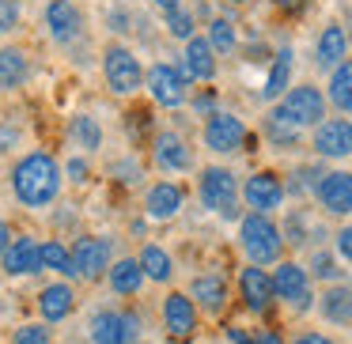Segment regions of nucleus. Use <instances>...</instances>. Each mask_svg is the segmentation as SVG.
Instances as JSON below:
<instances>
[{
    "instance_id": "f257e3e1",
    "label": "nucleus",
    "mask_w": 352,
    "mask_h": 344,
    "mask_svg": "<svg viewBox=\"0 0 352 344\" xmlns=\"http://www.w3.org/2000/svg\"><path fill=\"white\" fill-rule=\"evenodd\" d=\"M65 190L61 159L50 152H27L12 167V193L23 208H50Z\"/></svg>"
},
{
    "instance_id": "f03ea898",
    "label": "nucleus",
    "mask_w": 352,
    "mask_h": 344,
    "mask_svg": "<svg viewBox=\"0 0 352 344\" xmlns=\"http://www.w3.org/2000/svg\"><path fill=\"white\" fill-rule=\"evenodd\" d=\"M239 246L246 253V265H276L284 261V238H280V227L273 223V216H258V212H246L239 220Z\"/></svg>"
},
{
    "instance_id": "7ed1b4c3",
    "label": "nucleus",
    "mask_w": 352,
    "mask_h": 344,
    "mask_svg": "<svg viewBox=\"0 0 352 344\" xmlns=\"http://www.w3.org/2000/svg\"><path fill=\"white\" fill-rule=\"evenodd\" d=\"M102 80H107V87L114 95H137L140 87H144V65H140V57L133 54L129 46H122V42H110L107 49H102Z\"/></svg>"
},
{
    "instance_id": "20e7f679",
    "label": "nucleus",
    "mask_w": 352,
    "mask_h": 344,
    "mask_svg": "<svg viewBox=\"0 0 352 344\" xmlns=\"http://www.w3.org/2000/svg\"><path fill=\"white\" fill-rule=\"evenodd\" d=\"M197 197L208 212L235 220L239 216V178L228 167H205L197 174Z\"/></svg>"
},
{
    "instance_id": "39448f33",
    "label": "nucleus",
    "mask_w": 352,
    "mask_h": 344,
    "mask_svg": "<svg viewBox=\"0 0 352 344\" xmlns=\"http://www.w3.org/2000/svg\"><path fill=\"white\" fill-rule=\"evenodd\" d=\"M72 276L76 280H102L107 276V268L114 265V242H110L107 235H84L76 238V246H72Z\"/></svg>"
},
{
    "instance_id": "423d86ee",
    "label": "nucleus",
    "mask_w": 352,
    "mask_h": 344,
    "mask_svg": "<svg viewBox=\"0 0 352 344\" xmlns=\"http://www.w3.org/2000/svg\"><path fill=\"white\" fill-rule=\"evenodd\" d=\"M144 87H148V95H152V102L163 110H178V106L190 102V80L182 76L178 65L155 61L152 69L144 72Z\"/></svg>"
},
{
    "instance_id": "0eeeda50",
    "label": "nucleus",
    "mask_w": 352,
    "mask_h": 344,
    "mask_svg": "<svg viewBox=\"0 0 352 344\" xmlns=\"http://www.w3.org/2000/svg\"><path fill=\"white\" fill-rule=\"evenodd\" d=\"M273 299L288 303L292 310H311L314 303V288H311V273L299 261H276L273 268Z\"/></svg>"
},
{
    "instance_id": "6e6552de",
    "label": "nucleus",
    "mask_w": 352,
    "mask_h": 344,
    "mask_svg": "<svg viewBox=\"0 0 352 344\" xmlns=\"http://www.w3.org/2000/svg\"><path fill=\"white\" fill-rule=\"evenodd\" d=\"M201 140H205V148L216 155H235V152H243V144H246V122L239 114H231V110H216V114H208L205 125H201Z\"/></svg>"
},
{
    "instance_id": "1a4fd4ad",
    "label": "nucleus",
    "mask_w": 352,
    "mask_h": 344,
    "mask_svg": "<svg viewBox=\"0 0 352 344\" xmlns=\"http://www.w3.org/2000/svg\"><path fill=\"white\" fill-rule=\"evenodd\" d=\"M276 106H280L299 129H314V125L326 122V95H322L314 84H292Z\"/></svg>"
},
{
    "instance_id": "9d476101",
    "label": "nucleus",
    "mask_w": 352,
    "mask_h": 344,
    "mask_svg": "<svg viewBox=\"0 0 352 344\" xmlns=\"http://www.w3.org/2000/svg\"><path fill=\"white\" fill-rule=\"evenodd\" d=\"M284 197H288V185H284L280 174H273V170H258V174H250L243 182V200L250 212L258 216H273L276 208L284 205Z\"/></svg>"
},
{
    "instance_id": "9b49d317",
    "label": "nucleus",
    "mask_w": 352,
    "mask_h": 344,
    "mask_svg": "<svg viewBox=\"0 0 352 344\" xmlns=\"http://www.w3.org/2000/svg\"><path fill=\"white\" fill-rule=\"evenodd\" d=\"M152 163L163 174H186L193 170V148L178 129H160L152 137Z\"/></svg>"
},
{
    "instance_id": "f8f14e48",
    "label": "nucleus",
    "mask_w": 352,
    "mask_h": 344,
    "mask_svg": "<svg viewBox=\"0 0 352 344\" xmlns=\"http://www.w3.org/2000/svg\"><path fill=\"white\" fill-rule=\"evenodd\" d=\"M140 318L133 310H99L91 318V344H133Z\"/></svg>"
},
{
    "instance_id": "ddd939ff",
    "label": "nucleus",
    "mask_w": 352,
    "mask_h": 344,
    "mask_svg": "<svg viewBox=\"0 0 352 344\" xmlns=\"http://www.w3.org/2000/svg\"><path fill=\"white\" fill-rule=\"evenodd\" d=\"M160 318H163V329H167L170 341H190L197 333V306H193V299L186 291H167L163 295Z\"/></svg>"
},
{
    "instance_id": "4468645a",
    "label": "nucleus",
    "mask_w": 352,
    "mask_h": 344,
    "mask_svg": "<svg viewBox=\"0 0 352 344\" xmlns=\"http://www.w3.org/2000/svg\"><path fill=\"white\" fill-rule=\"evenodd\" d=\"M314 200L326 216H352V170H326L314 182Z\"/></svg>"
},
{
    "instance_id": "2eb2a0df",
    "label": "nucleus",
    "mask_w": 352,
    "mask_h": 344,
    "mask_svg": "<svg viewBox=\"0 0 352 344\" xmlns=\"http://www.w3.org/2000/svg\"><path fill=\"white\" fill-rule=\"evenodd\" d=\"M46 31L57 46H72L84 34V12L76 0H50L46 4Z\"/></svg>"
},
{
    "instance_id": "dca6fc26",
    "label": "nucleus",
    "mask_w": 352,
    "mask_h": 344,
    "mask_svg": "<svg viewBox=\"0 0 352 344\" xmlns=\"http://www.w3.org/2000/svg\"><path fill=\"white\" fill-rule=\"evenodd\" d=\"M311 144L322 159H349L352 155V122L349 117H326L322 125H314Z\"/></svg>"
},
{
    "instance_id": "f3484780",
    "label": "nucleus",
    "mask_w": 352,
    "mask_h": 344,
    "mask_svg": "<svg viewBox=\"0 0 352 344\" xmlns=\"http://www.w3.org/2000/svg\"><path fill=\"white\" fill-rule=\"evenodd\" d=\"M182 205H186V190L178 182H152L144 190V216L148 220H155V223H167V220H175L178 212H182Z\"/></svg>"
},
{
    "instance_id": "a211bd4d",
    "label": "nucleus",
    "mask_w": 352,
    "mask_h": 344,
    "mask_svg": "<svg viewBox=\"0 0 352 344\" xmlns=\"http://www.w3.org/2000/svg\"><path fill=\"white\" fill-rule=\"evenodd\" d=\"M239 295H243V306L250 314H265L273 306V276L258 265L239 268Z\"/></svg>"
},
{
    "instance_id": "6ab92c4d",
    "label": "nucleus",
    "mask_w": 352,
    "mask_h": 344,
    "mask_svg": "<svg viewBox=\"0 0 352 344\" xmlns=\"http://www.w3.org/2000/svg\"><path fill=\"white\" fill-rule=\"evenodd\" d=\"M186 295H190L193 306L205 310L208 318H220L223 306H228V280H223L220 273H201V276H193Z\"/></svg>"
},
{
    "instance_id": "aec40b11",
    "label": "nucleus",
    "mask_w": 352,
    "mask_h": 344,
    "mask_svg": "<svg viewBox=\"0 0 352 344\" xmlns=\"http://www.w3.org/2000/svg\"><path fill=\"white\" fill-rule=\"evenodd\" d=\"M182 76L186 80H197V84H208V80H216V49L208 46L205 34H193L190 42H186L182 49Z\"/></svg>"
},
{
    "instance_id": "412c9836",
    "label": "nucleus",
    "mask_w": 352,
    "mask_h": 344,
    "mask_svg": "<svg viewBox=\"0 0 352 344\" xmlns=\"http://www.w3.org/2000/svg\"><path fill=\"white\" fill-rule=\"evenodd\" d=\"M0 261H4L8 276H34V273H42V242L34 235H16L8 253Z\"/></svg>"
},
{
    "instance_id": "4be33fe9",
    "label": "nucleus",
    "mask_w": 352,
    "mask_h": 344,
    "mask_svg": "<svg viewBox=\"0 0 352 344\" xmlns=\"http://www.w3.org/2000/svg\"><path fill=\"white\" fill-rule=\"evenodd\" d=\"M72 310H76V291H72V284L54 280V284H46V288L38 291V314H42L46 325L65 321Z\"/></svg>"
},
{
    "instance_id": "5701e85b",
    "label": "nucleus",
    "mask_w": 352,
    "mask_h": 344,
    "mask_svg": "<svg viewBox=\"0 0 352 344\" xmlns=\"http://www.w3.org/2000/svg\"><path fill=\"white\" fill-rule=\"evenodd\" d=\"M349 57V34H344L341 23H326L318 34V42H314V61H318V69L333 72L337 65Z\"/></svg>"
},
{
    "instance_id": "b1692460",
    "label": "nucleus",
    "mask_w": 352,
    "mask_h": 344,
    "mask_svg": "<svg viewBox=\"0 0 352 344\" xmlns=\"http://www.w3.org/2000/svg\"><path fill=\"white\" fill-rule=\"evenodd\" d=\"M31 76V57L19 46H0V91H19Z\"/></svg>"
},
{
    "instance_id": "393cba45",
    "label": "nucleus",
    "mask_w": 352,
    "mask_h": 344,
    "mask_svg": "<svg viewBox=\"0 0 352 344\" xmlns=\"http://www.w3.org/2000/svg\"><path fill=\"white\" fill-rule=\"evenodd\" d=\"M107 284L114 295H137L140 288H144V273H140V261L137 257H118L114 265L107 268Z\"/></svg>"
},
{
    "instance_id": "a878e982",
    "label": "nucleus",
    "mask_w": 352,
    "mask_h": 344,
    "mask_svg": "<svg viewBox=\"0 0 352 344\" xmlns=\"http://www.w3.org/2000/svg\"><path fill=\"white\" fill-rule=\"evenodd\" d=\"M140 261V273H144V280H155V284H170L175 280V261H170V253L163 250L160 242H144L137 253Z\"/></svg>"
},
{
    "instance_id": "bb28decb",
    "label": "nucleus",
    "mask_w": 352,
    "mask_h": 344,
    "mask_svg": "<svg viewBox=\"0 0 352 344\" xmlns=\"http://www.w3.org/2000/svg\"><path fill=\"white\" fill-rule=\"evenodd\" d=\"M318 310H322V318L333 321V325H349L352 321V288L349 284H329L318 299Z\"/></svg>"
},
{
    "instance_id": "cd10ccee",
    "label": "nucleus",
    "mask_w": 352,
    "mask_h": 344,
    "mask_svg": "<svg viewBox=\"0 0 352 344\" xmlns=\"http://www.w3.org/2000/svg\"><path fill=\"white\" fill-rule=\"evenodd\" d=\"M261 129H265V140H269V144H276V148H296L299 140H303V133H307V129H299V125L292 122L280 106L269 110L265 122H261Z\"/></svg>"
},
{
    "instance_id": "c85d7f7f",
    "label": "nucleus",
    "mask_w": 352,
    "mask_h": 344,
    "mask_svg": "<svg viewBox=\"0 0 352 344\" xmlns=\"http://www.w3.org/2000/svg\"><path fill=\"white\" fill-rule=\"evenodd\" d=\"M69 144L76 148L80 155H95L102 148V125L95 122L91 114L69 117Z\"/></svg>"
},
{
    "instance_id": "c756f323",
    "label": "nucleus",
    "mask_w": 352,
    "mask_h": 344,
    "mask_svg": "<svg viewBox=\"0 0 352 344\" xmlns=\"http://www.w3.org/2000/svg\"><path fill=\"white\" fill-rule=\"evenodd\" d=\"M292 87V49L284 46L280 54L273 57V65H269L265 72V84H261V99H284V91Z\"/></svg>"
},
{
    "instance_id": "7c9ffc66",
    "label": "nucleus",
    "mask_w": 352,
    "mask_h": 344,
    "mask_svg": "<svg viewBox=\"0 0 352 344\" xmlns=\"http://www.w3.org/2000/svg\"><path fill=\"white\" fill-rule=\"evenodd\" d=\"M326 102H333L341 114H352V57H344V61L329 72Z\"/></svg>"
},
{
    "instance_id": "2f4dec72",
    "label": "nucleus",
    "mask_w": 352,
    "mask_h": 344,
    "mask_svg": "<svg viewBox=\"0 0 352 344\" xmlns=\"http://www.w3.org/2000/svg\"><path fill=\"white\" fill-rule=\"evenodd\" d=\"M42 273L72 276V253L61 238H46V242H42Z\"/></svg>"
},
{
    "instance_id": "473e14b6",
    "label": "nucleus",
    "mask_w": 352,
    "mask_h": 344,
    "mask_svg": "<svg viewBox=\"0 0 352 344\" xmlns=\"http://www.w3.org/2000/svg\"><path fill=\"white\" fill-rule=\"evenodd\" d=\"M208 46L216 49V54H231V49L239 46V34H235V23L231 19H223V16H216L212 23H208Z\"/></svg>"
},
{
    "instance_id": "72a5a7b5",
    "label": "nucleus",
    "mask_w": 352,
    "mask_h": 344,
    "mask_svg": "<svg viewBox=\"0 0 352 344\" xmlns=\"http://www.w3.org/2000/svg\"><path fill=\"white\" fill-rule=\"evenodd\" d=\"M163 23H167V34H170V38H178V42H190L193 34H197V23H193V16L186 8L163 16Z\"/></svg>"
},
{
    "instance_id": "f704fd0d",
    "label": "nucleus",
    "mask_w": 352,
    "mask_h": 344,
    "mask_svg": "<svg viewBox=\"0 0 352 344\" xmlns=\"http://www.w3.org/2000/svg\"><path fill=\"white\" fill-rule=\"evenodd\" d=\"M12 344H54L46 321H23V325L12 333Z\"/></svg>"
},
{
    "instance_id": "c9c22d12",
    "label": "nucleus",
    "mask_w": 352,
    "mask_h": 344,
    "mask_svg": "<svg viewBox=\"0 0 352 344\" xmlns=\"http://www.w3.org/2000/svg\"><path fill=\"white\" fill-rule=\"evenodd\" d=\"M228 336L235 344H284V336L276 333V329H258V333H246L243 325H231Z\"/></svg>"
},
{
    "instance_id": "e433bc0d",
    "label": "nucleus",
    "mask_w": 352,
    "mask_h": 344,
    "mask_svg": "<svg viewBox=\"0 0 352 344\" xmlns=\"http://www.w3.org/2000/svg\"><path fill=\"white\" fill-rule=\"evenodd\" d=\"M311 276H318V280H333L341 276V268H337V257L329 250H314L311 253Z\"/></svg>"
},
{
    "instance_id": "4c0bfd02",
    "label": "nucleus",
    "mask_w": 352,
    "mask_h": 344,
    "mask_svg": "<svg viewBox=\"0 0 352 344\" xmlns=\"http://www.w3.org/2000/svg\"><path fill=\"white\" fill-rule=\"evenodd\" d=\"M65 178H69L72 185H87L91 182V163H87V155H72V159L61 163Z\"/></svg>"
},
{
    "instance_id": "58836bf2",
    "label": "nucleus",
    "mask_w": 352,
    "mask_h": 344,
    "mask_svg": "<svg viewBox=\"0 0 352 344\" xmlns=\"http://www.w3.org/2000/svg\"><path fill=\"white\" fill-rule=\"evenodd\" d=\"M280 238H284V246H303V242H307V223H303V212H292L288 220H284Z\"/></svg>"
},
{
    "instance_id": "ea45409f",
    "label": "nucleus",
    "mask_w": 352,
    "mask_h": 344,
    "mask_svg": "<svg viewBox=\"0 0 352 344\" xmlns=\"http://www.w3.org/2000/svg\"><path fill=\"white\" fill-rule=\"evenodd\" d=\"M19 16H23V8H19V0H0V34H12L19 27Z\"/></svg>"
},
{
    "instance_id": "a19ab883",
    "label": "nucleus",
    "mask_w": 352,
    "mask_h": 344,
    "mask_svg": "<svg viewBox=\"0 0 352 344\" xmlns=\"http://www.w3.org/2000/svg\"><path fill=\"white\" fill-rule=\"evenodd\" d=\"M333 246H337V257L352 268V223H344V227L333 235Z\"/></svg>"
},
{
    "instance_id": "79ce46f5",
    "label": "nucleus",
    "mask_w": 352,
    "mask_h": 344,
    "mask_svg": "<svg viewBox=\"0 0 352 344\" xmlns=\"http://www.w3.org/2000/svg\"><path fill=\"white\" fill-rule=\"evenodd\" d=\"M193 110H197V114H216V91H201L197 99H193Z\"/></svg>"
},
{
    "instance_id": "37998d69",
    "label": "nucleus",
    "mask_w": 352,
    "mask_h": 344,
    "mask_svg": "<svg viewBox=\"0 0 352 344\" xmlns=\"http://www.w3.org/2000/svg\"><path fill=\"white\" fill-rule=\"evenodd\" d=\"M16 140H19V129H16V125H4V122H0V152L16 148Z\"/></svg>"
},
{
    "instance_id": "c03bdc74",
    "label": "nucleus",
    "mask_w": 352,
    "mask_h": 344,
    "mask_svg": "<svg viewBox=\"0 0 352 344\" xmlns=\"http://www.w3.org/2000/svg\"><path fill=\"white\" fill-rule=\"evenodd\" d=\"M273 4H276V12H284V16H299L311 0H273Z\"/></svg>"
},
{
    "instance_id": "a18cd8bd",
    "label": "nucleus",
    "mask_w": 352,
    "mask_h": 344,
    "mask_svg": "<svg viewBox=\"0 0 352 344\" xmlns=\"http://www.w3.org/2000/svg\"><path fill=\"white\" fill-rule=\"evenodd\" d=\"M292 344H337V341H329L326 333H314V329H311V333H299Z\"/></svg>"
},
{
    "instance_id": "49530a36",
    "label": "nucleus",
    "mask_w": 352,
    "mask_h": 344,
    "mask_svg": "<svg viewBox=\"0 0 352 344\" xmlns=\"http://www.w3.org/2000/svg\"><path fill=\"white\" fill-rule=\"evenodd\" d=\"M12 227H8V220H0V257H4V253H8V246H12Z\"/></svg>"
},
{
    "instance_id": "de8ad7c7",
    "label": "nucleus",
    "mask_w": 352,
    "mask_h": 344,
    "mask_svg": "<svg viewBox=\"0 0 352 344\" xmlns=\"http://www.w3.org/2000/svg\"><path fill=\"white\" fill-rule=\"evenodd\" d=\"M125 23H129V19H125V12H110V31L125 34V31H129V27H125Z\"/></svg>"
},
{
    "instance_id": "09e8293b",
    "label": "nucleus",
    "mask_w": 352,
    "mask_h": 344,
    "mask_svg": "<svg viewBox=\"0 0 352 344\" xmlns=\"http://www.w3.org/2000/svg\"><path fill=\"white\" fill-rule=\"evenodd\" d=\"M152 4L163 12V16H170V12H178V8H182V0H152Z\"/></svg>"
},
{
    "instance_id": "8fccbe9b",
    "label": "nucleus",
    "mask_w": 352,
    "mask_h": 344,
    "mask_svg": "<svg viewBox=\"0 0 352 344\" xmlns=\"http://www.w3.org/2000/svg\"><path fill=\"white\" fill-rule=\"evenodd\" d=\"M231 4H250V0H231Z\"/></svg>"
},
{
    "instance_id": "3c124183",
    "label": "nucleus",
    "mask_w": 352,
    "mask_h": 344,
    "mask_svg": "<svg viewBox=\"0 0 352 344\" xmlns=\"http://www.w3.org/2000/svg\"><path fill=\"white\" fill-rule=\"evenodd\" d=\"M133 344H148V341H133Z\"/></svg>"
},
{
    "instance_id": "603ef678",
    "label": "nucleus",
    "mask_w": 352,
    "mask_h": 344,
    "mask_svg": "<svg viewBox=\"0 0 352 344\" xmlns=\"http://www.w3.org/2000/svg\"><path fill=\"white\" fill-rule=\"evenodd\" d=\"M0 310H4V306H0Z\"/></svg>"
}]
</instances>
